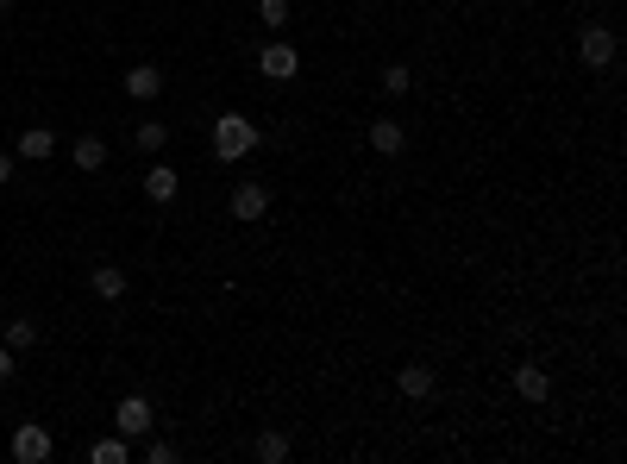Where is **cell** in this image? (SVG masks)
Here are the masks:
<instances>
[{
	"instance_id": "1",
	"label": "cell",
	"mask_w": 627,
	"mask_h": 464,
	"mask_svg": "<svg viewBox=\"0 0 627 464\" xmlns=\"http://www.w3.org/2000/svg\"><path fill=\"white\" fill-rule=\"evenodd\" d=\"M258 145H264L258 120H245V113H220V120H214V157H220V164H245Z\"/></svg>"
},
{
	"instance_id": "2",
	"label": "cell",
	"mask_w": 627,
	"mask_h": 464,
	"mask_svg": "<svg viewBox=\"0 0 627 464\" xmlns=\"http://www.w3.org/2000/svg\"><path fill=\"white\" fill-rule=\"evenodd\" d=\"M577 57H584V69H615V57H621V38L602 26V19H590L584 32H577Z\"/></svg>"
},
{
	"instance_id": "3",
	"label": "cell",
	"mask_w": 627,
	"mask_h": 464,
	"mask_svg": "<svg viewBox=\"0 0 627 464\" xmlns=\"http://www.w3.org/2000/svg\"><path fill=\"white\" fill-rule=\"evenodd\" d=\"M51 452H57V439H51L44 421H19L13 427V464H51Z\"/></svg>"
},
{
	"instance_id": "4",
	"label": "cell",
	"mask_w": 627,
	"mask_h": 464,
	"mask_svg": "<svg viewBox=\"0 0 627 464\" xmlns=\"http://www.w3.org/2000/svg\"><path fill=\"white\" fill-rule=\"evenodd\" d=\"M151 427H157V408H151L145 396H126L120 408H113V433H126L132 446H138V439H145Z\"/></svg>"
},
{
	"instance_id": "5",
	"label": "cell",
	"mask_w": 627,
	"mask_h": 464,
	"mask_svg": "<svg viewBox=\"0 0 627 464\" xmlns=\"http://www.w3.org/2000/svg\"><path fill=\"white\" fill-rule=\"evenodd\" d=\"M258 69H264L270 82H295V76H301V51H295L289 38H270L264 51H258Z\"/></svg>"
},
{
	"instance_id": "6",
	"label": "cell",
	"mask_w": 627,
	"mask_h": 464,
	"mask_svg": "<svg viewBox=\"0 0 627 464\" xmlns=\"http://www.w3.org/2000/svg\"><path fill=\"white\" fill-rule=\"evenodd\" d=\"M13 157H19V164H51V157H57V132L51 126H26L13 138Z\"/></svg>"
},
{
	"instance_id": "7",
	"label": "cell",
	"mask_w": 627,
	"mask_h": 464,
	"mask_svg": "<svg viewBox=\"0 0 627 464\" xmlns=\"http://www.w3.org/2000/svg\"><path fill=\"white\" fill-rule=\"evenodd\" d=\"M226 214L232 220H264L270 214V189H264V182H239V189L226 195Z\"/></svg>"
},
{
	"instance_id": "8",
	"label": "cell",
	"mask_w": 627,
	"mask_h": 464,
	"mask_svg": "<svg viewBox=\"0 0 627 464\" xmlns=\"http://www.w3.org/2000/svg\"><path fill=\"white\" fill-rule=\"evenodd\" d=\"M370 151H377V157H402L408 151V126L389 120V113H383V120H370Z\"/></svg>"
},
{
	"instance_id": "9",
	"label": "cell",
	"mask_w": 627,
	"mask_h": 464,
	"mask_svg": "<svg viewBox=\"0 0 627 464\" xmlns=\"http://www.w3.org/2000/svg\"><path fill=\"white\" fill-rule=\"evenodd\" d=\"M120 88H126L132 101H157V95H164V69H157V63H138V69H126V76H120Z\"/></svg>"
},
{
	"instance_id": "10",
	"label": "cell",
	"mask_w": 627,
	"mask_h": 464,
	"mask_svg": "<svg viewBox=\"0 0 627 464\" xmlns=\"http://www.w3.org/2000/svg\"><path fill=\"white\" fill-rule=\"evenodd\" d=\"M515 396H521V402H546V396H552V377L540 370V358L515 364Z\"/></svg>"
},
{
	"instance_id": "11",
	"label": "cell",
	"mask_w": 627,
	"mask_h": 464,
	"mask_svg": "<svg viewBox=\"0 0 627 464\" xmlns=\"http://www.w3.org/2000/svg\"><path fill=\"white\" fill-rule=\"evenodd\" d=\"M138 458V446L126 433H107V439H95V446H88V464H132Z\"/></svg>"
},
{
	"instance_id": "12",
	"label": "cell",
	"mask_w": 627,
	"mask_h": 464,
	"mask_svg": "<svg viewBox=\"0 0 627 464\" xmlns=\"http://www.w3.org/2000/svg\"><path fill=\"white\" fill-rule=\"evenodd\" d=\"M176 189H182V176H176L170 164H151V170H145V201L170 207V201H176Z\"/></svg>"
},
{
	"instance_id": "13",
	"label": "cell",
	"mask_w": 627,
	"mask_h": 464,
	"mask_svg": "<svg viewBox=\"0 0 627 464\" xmlns=\"http://www.w3.org/2000/svg\"><path fill=\"white\" fill-rule=\"evenodd\" d=\"M396 389H402L408 402H427V396H433V370H427V364H402V370H396Z\"/></svg>"
},
{
	"instance_id": "14",
	"label": "cell",
	"mask_w": 627,
	"mask_h": 464,
	"mask_svg": "<svg viewBox=\"0 0 627 464\" xmlns=\"http://www.w3.org/2000/svg\"><path fill=\"white\" fill-rule=\"evenodd\" d=\"M88 289H95L101 301H120L126 295V270L120 264H95V270H88Z\"/></svg>"
},
{
	"instance_id": "15",
	"label": "cell",
	"mask_w": 627,
	"mask_h": 464,
	"mask_svg": "<svg viewBox=\"0 0 627 464\" xmlns=\"http://www.w3.org/2000/svg\"><path fill=\"white\" fill-rule=\"evenodd\" d=\"M69 164H76V170H107V145L95 132H82L76 145H69Z\"/></svg>"
},
{
	"instance_id": "16",
	"label": "cell",
	"mask_w": 627,
	"mask_h": 464,
	"mask_svg": "<svg viewBox=\"0 0 627 464\" xmlns=\"http://www.w3.org/2000/svg\"><path fill=\"white\" fill-rule=\"evenodd\" d=\"M0 345H13V352H32V345H38V320H7V327H0Z\"/></svg>"
},
{
	"instance_id": "17",
	"label": "cell",
	"mask_w": 627,
	"mask_h": 464,
	"mask_svg": "<svg viewBox=\"0 0 627 464\" xmlns=\"http://www.w3.org/2000/svg\"><path fill=\"white\" fill-rule=\"evenodd\" d=\"M251 458H258V464H283V458H289V433H258Z\"/></svg>"
},
{
	"instance_id": "18",
	"label": "cell",
	"mask_w": 627,
	"mask_h": 464,
	"mask_svg": "<svg viewBox=\"0 0 627 464\" xmlns=\"http://www.w3.org/2000/svg\"><path fill=\"white\" fill-rule=\"evenodd\" d=\"M164 145H170V126H164V120H138V151L157 157Z\"/></svg>"
},
{
	"instance_id": "19",
	"label": "cell",
	"mask_w": 627,
	"mask_h": 464,
	"mask_svg": "<svg viewBox=\"0 0 627 464\" xmlns=\"http://www.w3.org/2000/svg\"><path fill=\"white\" fill-rule=\"evenodd\" d=\"M408 88H414V69H408V63H389V69H383V95H389V101H402Z\"/></svg>"
},
{
	"instance_id": "20",
	"label": "cell",
	"mask_w": 627,
	"mask_h": 464,
	"mask_svg": "<svg viewBox=\"0 0 627 464\" xmlns=\"http://www.w3.org/2000/svg\"><path fill=\"white\" fill-rule=\"evenodd\" d=\"M258 26L264 32H283L289 26V0H258Z\"/></svg>"
},
{
	"instance_id": "21",
	"label": "cell",
	"mask_w": 627,
	"mask_h": 464,
	"mask_svg": "<svg viewBox=\"0 0 627 464\" xmlns=\"http://www.w3.org/2000/svg\"><path fill=\"white\" fill-rule=\"evenodd\" d=\"M138 458H145V464H176V446H170V439H138Z\"/></svg>"
},
{
	"instance_id": "22",
	"label": "cell",
	"mask_w": 627,
	"mask_h": 464,
	"mask_svg": "<svg viewBox=\"0 0 627 464\" xmlns=\"http://www.w3.org/2000/svg\"><path fill=\"white\" fill-rule=\"evenodd\" d=\"M13 370H19V352H13V345H0V383H7Z\"/></svg>"
},
{
	"instance_id": "23",
	"label": "cell",
	"mask_w": 627,
	"mask_h": 464,
	"mask_svg": "<svg viewBox=\"0 0 627 464\" xmlns=\"http://www.w3.org/2000/svg\"><path fill=\"white\" fill-rule=\"evenodd\" d=\"M13 170H19V157H13V151H0V189L13 182Z\"/></svg>"
},
{
	"instance_id": "24",
	"label": "cell",
	"mask_w": 627,
	"mask_h": 464,
	"mask_svg": "<svg viewBox=\"0 0 627 464\" xmlns=\"http://www.w3.org/2000/svg\"><path fill=\"white\" fill-rule=\"evenodd\" d=\"M7 7H19V0H0V13H7Z\"/></svg>"
}]
</instances>
